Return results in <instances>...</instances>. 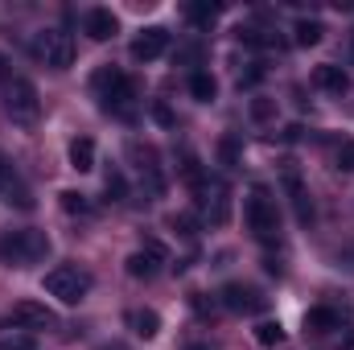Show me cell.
Here are the masks:
<instances>
[{"mask_svg": "<svg viewBox=\"0 0 354 350\" xmlns=\"http://www.w3.org/2000/svg\"><path fill=\"white\" fill-rule=\"evenodd\" d=\"M66 157H71V169L75 174H91L95 169V140L91 136H75L71 149H66Z\"/></svg>", "mask_w": 354, "mask_h": 350, "instance_id": "cell-16", "label": "cell"}, {"mask_svg": "<svg viewBox=\"0 0 354 350\" xmlns=\"http://www.w3.org/2000/svg\"><path fill=\"white\" fill-rule=\"evenodd\" d=\"M334 169H338V174H354V140H342V145H338Z\"/></svg>", "mask_w": 354, "mask_h": 350, "instance_id": "cell-26", "label": "cell"}, {"mask_svg": "<svg viewBox=\"0 0 354 350\" xmlns=\"http://www.w3.org/2000/svg\"><path fill=\"white\" fill-rule=\"evenodd\" d=\"M322 37H326V25H322L317 17H301V21L292 25V42H297V46H305V50H309V46H317Z\"/></svg>", "mask_w": 354, "mask_h": 350, "instance_id": "cell-17", "label": "cell"}, {"mask_svg": "<svg viewBox=\"0 0 354 350\" xmlns=\"http://www.w3.org/2000/svg\"><path fill=\"white\" fill-rule=\"evenodd\" d=\"M8 317H12L21 330H50V326H54V313H50L46 305H37V301H17Z\"/></svg>", "mask_w": 354, "mask_h": 350, "instance_id": "cell-11", "label": "cell"}, {"mask_svg": "<svg viewBox=\"0 0 354 350\" xmlns=\"http://www.w3.org/2000/svg\"><path fill=\"white\" fill-rule=\"evenodd\" d=\"M305 330H313V334H330V330H338V313H334L330 305H317V309L305 313Z\"/></svg>", "mask_w": 354, "mask_h": 350, "instance_id": "cell-18", "label": "cell"}, {"mask_svg": "<svg viewBox=\"0 0 354 350\" xmlns=\"http://www.w3.org/2000/svg\"><path fill=\"white\" fill-rule=\"evenodd\" d=\"M313 87L326 91V95H346V91H351V75H346L342 66H334V62H322V66L313 71Z\"/></svg>", "mask_w": 354, "mask_h": 350, "instance_id": "cell-13", "label": "cell"}, {"mask_svg": "<svg viewBox=\"0 0 354 350\" xmlns=\"http://www.w3.org/2000/svg\"><path fill=\"white\" fill-rule=\"evenodd\" d=\"M189 350H214V347H206V342H194V347H189Z\"/></svg>", "mask_w": 354, "mask_h": 350, "instance_id": "cell-34", "label": "cell"}, {"mask_svg": "<svg viewBox=\"0 0 354 350\" xmlns=\"http://www.w3.org/2000/svg\"><path fill=\"white\" fill-rule=\"evenodd\" d=\"M41 284H46V293L58 297L62 305H79V301L91 293V272L87 268H79V264H58V268L46 272Z\"/></svg>", "mask_w": 354, "mask_h": 350, "instance_id": "cell-3", "label": "cell"}, {"mask_svg": "<svg viewBox=\"0 0 354 350\" xmlns=\"http://www.w3.org/2000/svg\"><path fill=\"white\" fill-rule=\"evenodd\" d=\"M165 260H169L165 248H161L157 239H145V248H136V252L128 256V276H136V280H153Z\"/></svg>", "mask_w": 354, "mask_h": 350, "instance_id": "cell-9", "label": "cell"}, {"mask_svg": "<svg viewBox=\"0 0 354 350\" xmlns=\"http://www.w3.org/2000/svg\"><path fill=\"white\" fill-rule=\"evenodd\" d=\"M272 116H276V103H272V99H264V95H256V99H252V120L268 124Z\"/></svg>", "mask_w": 354, "mask_h": 350, "instance_id": "cell-27", "label": "cell"}, {"mask_svg": "<svg viewBox=\"0 0 354 350\" xmlns=\"http://www.w3.org/2000/svg\"><path fill=\"white\" fill-rule=\"evenodd\" d=\"M284 190H288V198H292V206H297V219H301V223H313V202H309V194H305L297 169H284Z\"/></svg>", "mask_w": 354, "mask_h": 350, "instance_id": "cell-14", "label": "cell"}, {"mask_svg": "<svg viewBox=\"0 0 354 350\" xmlns=\"http://www.w3.org/2000/svg\"><path fill=\"white\" fill-rule=\"evenodd\" d=\"M218 297H223V309H231V313H264L268 309V297L252 284H227Z\"/></svg>", "mask_w": 354, "mask_h": 350, "instance_id": "cell-8", "label": "cell"}, {"mask_svg": "<svg viewBox=\"0 0 354 350\" xmlns=\"http://www.w3.org/2000/svg\"><path fill=\"white\" fill-rule=\"evenodd\" d=\"M181 177H185V181H189L194 190H202V185H206V174H202V165H198V157H189V153L181 157Z\"/></svg>", "mask_w": 354, "mask_h": 350, "instance_id": "cell-24", "label": "cell"}, {"mask_svg": "<svg viewBox=\"0 0 354 350\" xmlns=\"http://www.w3.org/2000/svg\"><path fill=\"white\" fill-rule=\"evenodd\" d=\"M8 202H17L21 210H29V206H33V198H29V190H25V185H12V181H8Z\"/></svg>", "mask_w": 354, "mask_h": 350, "instance_id": "cell-30", "label": "cell"}, {"mask_svg": "<svg viewBox=\"0 0 354 350\" xmlns=\"http://www.w3.org/2000/svg\"><path fill=\"white\" fill-rule=\"evenodd\" d=\"M248 227L260 243H276L280 235V214H276V202L268 198V190H252L248 198Z\"/></svg>", "mask_w": 354, "mask_h": 350, "instance_id": "cell-5", "label": "cell"}, {"mask_svg": "<svg viewBox=\"0 0 354 350\" xmlns=\"http://www.w3.org/2000/svg\"><path fill=\"white\" fill-rule=\"evenodd\" d=\"M33 54H37L50 71H66V66H75V37L62 33V29H46V33L33 42Z\"/></svg>", "mask_w": 354, "mask_h": 350, "instance_id": "cell-6", "label": "cell"}, {"mask_svg": "<svg viewBox=\"0 0 354 350\" xmlns=\"http://www.w3.org/2000/svg\"><path fill=\"white\" fill-rule=\"evenodd\" d=\"M4 185H8V165L0 161V190H4Z\"/></svg>", "mask_w": 354, "mask_h": 350, "instance_id": "cell-33", "label": "cell"}, {"mask_svg": "<svg viewBox=\"0 0 354 350\" xmlns=\"http://www.w3.org/2000/svg\"><path fill=\"white\" fill-rule=\"evenodd\" d=\"M58 198H62V210H66V214H91V202L83 198V194H75V190H62Z\"/></svg>", "mask_w": 354, "mask_h": 350, "instance_id": "cell-25", "label": "cell"}, {"mask_svg": "<svg viewBox=\"0 0 354 350\" xmlns=\"http://www.w3.org/2000/svg\"><path fill=\"white\" fill-rule=\"evenodd\" d=\"M165 50H169V29H161V25L140 29V37L132 42V58L136 62H157Z\"/></svg>", "mask_w": 354, "mask_h": 350, "instance_id": "cell-10", "label": "cell"}, {"mask_svg": "<svg viewBox=\"0 0 354 350\" xmlns=\"http://www.w3.org/2000/svg\"><path fill=\"white\" fill-rule=\"evenodd\" d=\"M83 29H87L91 42H111L115 29H120V21H115L111 8H91L87 17H83Z\"/></svg>", "mask_w": 354, "mask_h": 350, "instance_id": "cell-12", "label": "cell"}, {"mask_svg": "<svg viewBox=\"0 0 354 350\" xmlns=\"http://www.w3.org/2000/svg\"><path fill=\"white\" fill-rule=\"evenodd\" d=\"M124 322H128V330H132L136 338H145V342L161 334V317H157L153 309H128V317H124Z\"/></svg>", "mask_w": 354, "mask_h": 350, "instance_id": "cell-15", "label": "cell"}, {"mask_svg": "<svg viewBox=\"0 0 354 350\" xmlns=\"http://www.w3.org/2000/svg\"><path fill=\"white\" fill-rule=\"evenodd\" d=\"M4 111L12 124L21 128H33L37 116H41V99H37V87L29 79H8L4 83Z\"/></svg>", "mask_w": 354, "mask_h": 350, "instance_id": "cell-4", "label": "cell"}, {"mask_svg": "<svg viewBox=\"0 0 354 350\" xmlns=\"http://www.w3.org/2000/svg\"><path fill=\"white\" fill-rule=\"evenodd\" d=\"M198 227H202V219H198L194 210H181V214H174V231H177V235L194 239V235H198Z\"/></svg>", "mask_w": 354, "mask_h": 350, "instance_id": "cell-23", "label": "cell"}, {"mask_svg": "<svg viewBox=\"0 0 354 350\" xmlns=\"http://www.w3.org/2000/svg\"><path fill=\"white\" fill-rule=\"evenodd\" d=\"M91 87L99 95V107H103V111H115V116H132V111H136V83H132L124 71L103 66V71H95Z\"/></svg>", "mask_w": 354, "mask_h": 350, "instance_id": "cell-1", "label": "cell"}, {"mask_svg": "<svg viewBox=\"0 0 354 350\" xmlns=\"http://www.w3.org/2000/svg\"><path fill=\"white\" fill-rule=\"evenodd\" d=\"M198 194V206H202V214L210 219V227H223L227 219H231V185L227 181H206L202 190H194Z\"/></svg>", "mask_w": 354, "mask_h": 350, "instance_id": "cell-7", "label": "cell"}, {"mask_svg": "<svg viewBox=\"0 0 354 350\" xmlns=\"http://www.w3.org/2000/svg\"><path fill=\"white\" fill-rule=\"evenodd\" d=\"M0 83H8V58L0 54Z\"/></svg>", "mask_w": 354, "mask_h": 350, "instance_id": "cell-32", "label": "cell"}, {"mask_svg": "<svg viewBox=\"0 0 354 350\" xmlns=\"http://www.w3.org/2000/svg\"><path fill=\"white\" fill-rule=\"evenodd\" d=\"M46 252H50V239H46V231H33V227H25V231H8V235H0V264L29 268V264L46 260Z\"/></svg>", "mask_w": 354, "mask_h": 350, "instance_id": "cell-2", "label": "cell"}, {"mask_svg": "<svg viewBox=\"0 0 354 350\" xmlns=\"http://www.w3.org/2000/svg\"><path fill=\"white\" fill-rule=\"evenodd\" d=\"M223 12V4H210V0H198V4H185V17L194 21V25H210L214 17Z\"/></svg>", "mask_w": 354, "mask_h": 350, "instance_id": "cell-20", "label": "cell"}, {"mask_svg": "<svg viewBox=\"0 0 354 350\" xmlns=\"http://www.w3.org/2000/svg\"><path fill=\"white\" fill-rule=\"evenodd\" d=\"M218 153H223V165H235V161H239V140L227 136V140L218 145Z\"/></svg>", "mask_w": 354, "mask_h": 350, "instance_id": "cell-29", "label": "cell"}, {"mask_svg": "<svg viewBox=\"0 0 354 350\" xmlns=\"http://www.w3.org/2000/svg\"><path fill=\"white\" fill-rule=\"evenodd\" d=\"M189 95H194L198 103H210V99L218 95V83H214L206 71H198V75H189Z\"/></svg>", "mask_w": 354, "mask_h": 350, "instance_id": "cell-19", "label": "cell"}, {"mask_svg": "<svg viewBox=\"0 0 354 350\" xmlns=\"http://www.w3.org/2000/svg\"><path fill=\"white\" fill-rule=\"evenodd\" d=\"M103 190H107V198H111V202H124V198H128V181H124L120 169H111V174L103 177Z\"/></svg>", "mask_w": 354, "mask_h": 350, "instance_id": "cell-22", "label": "cell"}, {"mask_svg": "<svg viewBox=\"0 0 354 350\" xmlns=\"http://www.w3.org/2000/svg\"><path fill=\"white\" fill-rule=\"evenodd\" d=\"M153 111H157V120H161V124H174V116H169V107H165V103H157Z\"/></svg>", "mask_w": 354, "mask_h": 350, "instance_id": "cell-31", "label": "cell"}, {"mask_svg": "<svg viewBox=\"0 0 354 350\" xmlns=\"http://www.w3.org/2000/svg\"><path fill=\"white\" fill-rule=\"evenodd\" d=\"M0 350H37V342L29 334H8V338H0Z\"/></svg>", "mask_w": 354, "mask_h": 350, "instance_id": "cell-28", "label": "cell"}, {"mask_svg": "<svg viewBox=\"0 0 354 350\" xmlns=\"http://www.w3.org/2000/svg\"><path fill=\"white\" fill-rule=\"evenodd\" d=\"M256 342H260V347H280V342H284V326H280V322H260V326H256Z\"/></svg>", "mask_w": 354, "mask_h": 350, "instance_id": "cell-21", "label": "cell"}]
</instances>
